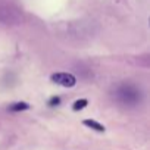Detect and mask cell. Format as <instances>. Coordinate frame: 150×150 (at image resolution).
<instances>
[{"mask_svg":"<svg viewBox=\"0 0 150 150\" xmlns=\"http://www.w3.org/2000/svg\"><path fill=\"white\" fill-rule=\"evenodd\" d=\"M52 81L62 86V87H66V88H71L77 84V78L74 77L72 74H68V72H56L52 75Z\"/></svg>","mask_w":150,"mask_h":150,"instance_id":"1","label":"cell"},{"mask_svg":"<svg viewBox=\"0 0 150 150\" xmlns=\"http://www.w3.org/2000/svg\"><path fill=\"white\" fill-rule=\"evenodd\" d=\"M83 124H84L86 127H88V128L94 129V131H99V132H105V131H106L105 125L99 124V122H97V121H94V119H84V121H83Z\"/></svg>","mask_w":150,"mask_h":150,"instance_id":"2","label":"cell"},{"mask_svg":"<svg viewBox=\"0 0 150 150\" xmlns=\"http://www.w3.org/2000/svg\"><path fill=\"white\" fill-rule=\"evenodd\" d=\"M8 109H9L11 112H21V110H27V109H30V105L25 103V102H18V103L11 105Z\"/></svg>","mask_w":150,"mask_h":150,"instance_id":"3","label":"cell"},{"mask_svg":"<svg viewBox=\"0 0 150 150\" xmlns=\"http://www.w3.org/2000/svg\"><path fill=\"white\" fill-rule=\"evenodd\" d=\"M87 105H88V100H87V99H80V100H77V102L74 103L72 109H74V110H81V109H84Z\"/></svg>","mask_w":150,"mask_h":150,"instance_id":"4","label":"cell"},{"mask_svg":"<svg viewBox=\"0 0 150 150\" xmlns=\"http://www.w3.org/2000/svg\"><path fill=\"white\" fill-rule=\"evenodd\" d=\"M49 103H50L52 106H57V105L60 103V97H52Z\"/></svg>","mask_w":150,"mask_h":150,"instance_id":"5","label":"cell"}]
</instances>
